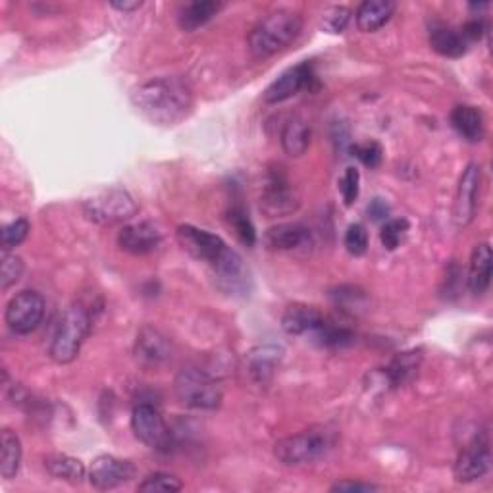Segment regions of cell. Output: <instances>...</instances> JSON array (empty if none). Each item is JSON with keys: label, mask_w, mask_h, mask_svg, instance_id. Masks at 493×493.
I'll use <instances>...</instances> for the list:
<instances>
[{"label": "cell", "mask_w": 493, "mask_h": 493, "mask_svg": "<svg viewBox=\"0 0 493 493\" xmlns=\"http://www.w3.org/2000/svg\"><path fill=\"white\" fill-rule=\"evenodd\" d=\"M47 302L41 293L25 289L12 297L6 307V324L16 336H30L41 326L45 319Z\"/></svg>", "instance_id": "obj_8"}, {"label": "cell", "mask_w": 493, "mask_h": 493, "mask_svg": "<svg viewBox=\"0 0 493 493\" xmlns=\"http://www.w3.org/2000/svg\"><path fill=\"white\" fill-rule=\"evenodd\" d=\"M302 30L299 12L289 8L272 10L249 33V50L257 60H267L292 45Z\"/></svg>", "instance_id": "obj_2"}, {"label": "cell", "mask_w": 493, "mask_h": 493, "mask_svg": "<svg viewBox=\"0 0 493 493\" xmlns=\"http://www.w3.org/2000/svg\"><path fill=\"white\" fill-rule=\"evenodd\" d=\"M21 464V441L16 432L3 429V455H0V474L4 480L16 478Z\"/></svg>", "instance_id": "obj_30"}, {"label": "cell", "mask_w": 493, "mask_h": 493, "mask_svg": "<svg viewBox=\"0 0 493 493\" xmlns=\"http://www.w3.org/2000/svg\"><path fill=\"white\" fill-rule=\"evenodd\" d=\"M43 464H45V471L50 476L56 480H64V482L72 486L83 484V480L87 478L85 464L80 459L70 457V455H64V453L47 455Z\"/></svg>", "instance_id": "obj_23"}, {"label": "cell", "mask_w": 493, "mask_h": 493, "mask_svg": "<svg viewBox=\"0 0 493 493\" xmlns=\"http://www.w3.org/2000/svg\"><path fill=\"white\" fill-rule=\"evenodd\" d=\"M351 153L355 155V157L364 164V166H369V168H378V166H380L382 157H384L382 147L378 145L376 141L353 145V147H351Z\"/></svg>", "instance_id": "obj_39"}, {"label": "cell", "mask_w": 493, "mask_h": 493, "mask_svg": "<svg viewBox=\"0 0 493 493\" xmlns=\"http://www.w3.org/2000/svg\"><path fill=\"white\" fill-rule=\"evenodd\" d=\"M137 469L132 461H123L112 455H100L91 464L89 482L95 489L108 491L132 482Z\"/></svg>", "instance_id": "obj_13"}, {"label": "cell", "mask_w": 493, "mask_h": 493, "mask_svg": "<svg viewBox=\"0 0 493 493\" xmlns=\"http://www.w3.org/2000/svg\"><path fill=\"white\" fill-rule=\"evenodd\" d=\"M143 6V3H139V0H133V3H112V8H116L120 12H133V10H139Z\"/></svg>", "instance_id": "obj_44"}, {"label": "cell", "mask_w": 493, "mask_h": 493, "mask_svg": "<svg viewBox=\"0 0 493 493\" xmlns=\"http://www.w3.org/2000/svg\"><path fill=\"white\" fill-rule=\"evenodd\" d=\"M389 214V207L386 205V202L382 199H374L370 202V207H369V217H372V220H382L386 218Z\"/></svg>", "instance_id": "obj_43"}, {"label": "cell", "mask_w": 493, "mask_h": 493, "mask_svg": "<svg viewBox=\"0 0 493 493\" xmlns=\"http://www.w3.org/2000/svg\"><path fill=\"white\" fill-rule=\"evenodd\" d=\"M380 486L370 484V482H353V480H344V482H337L330 488V491H378Z\"/></svg>", "instance_id": "obj_42"}, {"label": "cell", "mask_w": 493, "mask_h": 493, "mask_svg": "<svg viewBox=\"0 0 493 493\" xmlns=\"http://www.w3.org/2000/svg\"><path fill=\"white\" fill-rule=\"evenodd\" d=\"M174 389L178 399L189 409L217 411L222 404L220 384L205 370L187 366L175 376Z\"/></svg>", "instance_id": "obj_5"}, {"label": "cell", "mask_w": 493, "mask_h": 493, "mask_svg": "<svg viewBox=\"0 0 493 493\" xmlns=\"http://www.w3.org/2000/svg\"><path fill=\"white\" fill-rule=\"evenodd\" d=\"M489 464H491L489 438L486 432H480L463 447L457 461H455V466H453L455 480L461 484L476 482V480L486 476V472L489 471Z\"/></svg>", "instance_id": "obj_9"}, {"label": "cell", "mask_w": 493, "mask_h": 493, "mask_svg": "<svg viewBox=\"0 0 493 493\" xmlns=\"http://www.w3.org/2000/svg\"><path fill=\"white\" fill-rule=\"evenodd\" d=\"M83 214L98 225H114L132 220L137 214V205L125 189L110 187L83 200Z\"/></svg>", "instance_id": "obj_6"}, {"label": "cell", "mask_w": 493, "mask_h": 493, "mask_svg": "<svg viewBox=\"0 0 493 493\" xmlns=\"http://www.w3.org/2000/svg\"><path fill=\"white\" fill-rule=\"evenodd\" d=\"M339 193L345 207H353L361 193V174L357 168H347L339 180Z\"/></svg>", "instance_id": "obj_36"}, {"label": "cell", "mask_w": 493, "mask_h": 493, "mask_svg": "<svg viewBox=\"0 0 493 493\" xmlns=\"http://www.w3.org/2000/svg\"><path fill=\"white\" fill-rule=\"evenodd\" d=\"M429 45H432L438 55L446 58H461L466 55V48H469V43L464 41L461 31L447 28V25L432 28V31H429Z\"/></svg>", "instance_id": "obj_27"}, {"label": "cell", "mask_w": 493, "mask_h": 493, "mask_svg": "<svg viewBox=\"0 0 493 493\" xmlns=\"http://www.w3.org/2000/svg\"><path fill=\"white\" fill-rule=\"evenodd\" d=\"M316 80L312 62H301V64L285 70L280 78L268 85L264 91V100L268 105L284 103V100L299 95L302 89H310L312 81Z\"/></svg>", "instance_id": "obj_14"}, {"label": "cell", "mask_w": 493, "mask_h": 493, "mask_svg": "<svg viewBox=\"0 0 493 493\" xmlns=\"http://www.w3.org/2000/svg\"><path fill=\"white\" fill-rule=\"evenodd\" d=\"M222 3H214V0H195V3H187L182 6L178 23L180 28L187 33H193L202 25H207L214 16L222 10Z\"/></svg>", "instance_id": "obj_25"}, {"label": "cell", "mask_w": 493, "mask_h": 493, "mask_svg": "<svg viewBox=\"0 0 493 493\" xmlns=\"http://www.w3.org/2000/svg\"><path fill=\"white\" fill-rule=\"evenodd\" d=\"M135 353L141 361L158 364L172 357V344L166 336H164L160 330H157V327L145 326L141 327V332L137 334Z\"/></svg>", "instance_id": "obj_17"}, {"label": "cell", "mask_w": 493, "mask_h": 493, "mask_svg": "<svg viewBox=\"0 0 493 493\" xmlns=\"http://www.w3.org/2000/svg\"><path fill=\"white\" fill-rule=\"evenodd\" d=\"M309 230L302 224H277L264 235V243L274 251H293L309 242Z\"/></svg>", "instance_id": "obj_21"}, {"label": "cell", "mask_w": 493, "mask_h": 493, "mask_svg": "<svg viewBox=\"0 0 493 493\" xmlns=\"http://www.w3.org/2000/svg\"><path fill=\"white\" fill-rule=\"evenodd\" d=\"M23 274V260L18 255H12V252H4L3 255V272H0V282H3V292L10 289L14 284L20 282Z\"/></svg>", "instance_id": "obj_37"}, {"label": "cell", "mask_w": 493, "mask_h": 493, "mask_svg": "<svg viewBox=\"0 0 493 493\" xmlns=\"http://www.w3.org/2000/svg\"><path fill=\"white\" fill-rule=\"evenodd\" d=\"M451 125L463 139L471 143L482 141L486 135V123L480 108L472 105H459L451 112Z\"/></svg>", "instance_id": "obj_18"}, {"label": "cell", "mask_w": 493, "mask_h": 493, "mask_svg": "<svg viewBox=\"0 0 493 493\" xmlns=\"http://www.w3.org/2000/svg\"><path fill=\"white\" fill-rule=\"evenodd\" d=\"M175 237H178L185 252H189L197 260L208 262L210 267L227 251V245L220 235L200 230V227H195L191 224L180 225L178 232H175Z\"/></svg>", "instance_id": "obj_12"}, {"label": "cell", "mask_w": 493, "mask_h": 493, "mask_svg": "<svg viewBox=\"0 0 493 493\" xmlns=\"http://www.w3.org/2000/svg\"><path fill=\"white\" fill-rule=\"evenodd\" d=\"M227 222H230L235 235L242 239L247 247H252L257 243V230H255V225H252L249 214L245 212L243 207L237 205V207H232L230 210H227Z\"/></svg>", "instance_id": "obj_31"}, {"label": "cell", "mask_w": 493, "mask_h": 493, "mask_svg": "<svg viewBox=\"0 0 493 493\" xmlns=\"http://www.w3.org/2000/svg\"><path fill=\"white\" fill-rule=\"evenodd\" d=\"M324 320L326 316L314 307L292 305L287 307V310L282 316V327L289 336H305L314 332Z\"/></svg>", "instance_id": "obj_19"}, {"label": "cell", "mask_w": 493, "mask_h": 493, "mask_svg": "<svg viewBox=\"0 0 493 493\" xmlns=\"http://www.w3.org/2000/svg\"><path fill=\"white\" fill-rule=\"evenodd\" d=\"M31 232V224L28 218H16L3 227V251L8 252L21 245Z\"/></svg>", "instance_id": "obj_33"}, {"label": "cell", "mask_w": 493, "mask_h": 493, "mask_svg": "<svg viewBox=\"0 0 493 493\" xmlns=\"http://www.w3.org/2000/svg\"><path fill=\"white\" fill-rule=\"evenodd\" d=\"M133 106L157 125H178L193 108V91L180 75L153 78L132 91Z\"/></svg>", "instance_id": "obj_1"}, {"label": "cell", "mask_w": 493, "mask_h": 493, "mask_svg": "<svg viewBox=\"0 0 493 493\" xmlns=\"http://www.w3.org/2000/svg\"><path fill=\"white\" fill-rule=\"evenodd\" d=\"M351 21V10L347 6H332L322 14V30L326 33H344Z\"/></svg>", "instance_id": "obj_35"}, {"label": "cell", "mask_w": 493, "mask_h": 493, "mask_svg": "<svg viewBox=\"0 0 493 493\" xmlns=\"http://www.w3.org/2000/svg\"><path fill=\"white\" fill-rule=\"evenodd\" d=\"M469 289L474 295H482L488 292L491 284V249L488 243H478L471 257L469 268Z\"/></svg>", "instance_id": "obj_24"}, {"label": "cell", "mask_w": 493, "mask_h": 493, "mask_svg": "<svg viewBox=\"0 0 493 493\" xmlns=\"http://www.w3.org/2000/svg\"><path fill=\"white\" fill-rule=\"evenodd\" d=\"M183 489V482L180 478L168 472H155L143 478V482L137 486V491L141 493H175Z\"/></svg>", "instance_id": "obj_32"}, {"label": "cell", "mask_w": 493, "mask_h": 493, "mask_svg": "<svg viewBox=\"0 0 493 493\" xmlns=\"http://www.w3.org/2000/svg\"><path fill=\"white\" fill-rule=\"evenodd\" d=\"M284 357V349L277 345H260L251 351L249 357V372L257 384H268L274 376L277 364Z\"/></svg>", "instance_id": "obj_22"}, {"label": "cell", "mask_w": 493, "mask_h": 493, "mask_svg": "<svg viewBox=\"0 0 493 493\" xmlns=\"http://www.w3.org/2000/svg\"><path fill=\"white\" fill-rule=\"evenodd\" d=\"M162 243V234L153 222H135L123 225L118 234L122 251L135 257H145L155 252Z\"/></svg>", "instance_id": "obj_16"}, {"label": "cell", "mask_w": 493, "mask_h": 493, "mask_svg": "<svg viewBox=\"0 0 493 493\" xmlns=\"http://www.w3.org/2000/svg\"><path fill=\"white\" fill-rule=\"evenodd\" d=\"M336 444V432L326 426H314L302 432L277 441L274 446V457L285 466L310 464L322 459Z\"/></svg>", "instance_id": "obj_4"}, {"label": "cell", "mask_w": 493, "mask_h": 493, "mask_svg": "<svg viewBox=\"0 0 493 493\" xmlns=\"http://www.w3.org/2000/svg\"><path fill=\"white\" fill-rule=\"evenodd\" d=\"M397 4L391 0H366L357 8V25L364 33H374L395 14Z\"/></svg>", "instance_id": "obj_20"}, {"label": "cell", "mask_w": 493, "mask_h": 493, "mask_svg": "<svg viewBox=\"0 0 493 493\" xmlns=\"http://www.w3.org/2000/svg\"><path fill=\"white\" fill-rule=\"evenodd\" d=\"M93 327V312L85 302H73L62 316L50 344V359L58 364H70L78 359L87 336Z\"/></svg>", "instance_id": "obj_3"}, {"label": "cell", "mask_w": 493, "mask_h": 493, "mask_svg": "<svg viewBox=\"0 0 493 493\" xmlns=\"http://www.w3.org/2000/svg\"><path fill=\"white\" fill-rule=\"evenodd\" d=\"M332 297L337 302V307L341 309L359 307V302L364 301V293L359 292L357 287H339L336 293H332Z\"/></svg>", "instance_id": "obj_40"}, {"label": "cell", "mask_w": 493, "mask_h": 493, "mask_svg": "<svg viewBox=\"0 0 493 493\" xmlns=\"http://www.w3.org/2000/svg\"><path fill=\"white\" fill-rule=\"evenodd\" d=\"M132 429L135 438L150 449L162 451L170 446V429L153 404H137L132 412Z\"/></svg>", "instance_id": "obj_11"}, {"label": "cell", "mask_w": 493, "mask_h": 493, "mask_svg": "<svg viewBox=\"0 0 493 493\" xmlns=\"http://www.w3.org/2000/svg\"><path fill=\"white\" fill-rule=\"evenodd\" d=\"M218 285L225 293H247L249 292V270L237 251L227 247L224 255L212 264Z\"/></svg>", "instance_id": "obj_15"}, {"label": "cell", "mask_w": 493, "mask_h": 493, "mask_svg": "<svg viewBox=\"0 0 493 493\" xmlns=\"http://www.w3.org/2000/svg\"><path fill=\"white\" fill-rule=\"evenodd\" d=\"M309 336L312 337L314 344H319L320 347H327V349L347 347L353 344V341H355V334H353L349 327L339 326L327 319Z\"/></svg>", "instance_id": "obj_29"}, {"label": "cell", "mask_w": 493, "mask_h": 493, "mask_svg": "<svg viewBox=\"0 0 493 493\" xmlns=\"http://www.w3.org/2000/svg\"><path fill=\"white\" fill-rule=\"evenodd\" d=\"M421 362H422L421 351L401 353V355H397L394 361H391V364L386 369V376H387L389 384L394 387L409 384L412 378L419 374Z\"/></svg>", "instance_id": "obj_28"}, {"label": "cell", "mask_w": 493, "mask_h": 493, "mask_svg": "<svg viewBox=\"0 0 493 493\" xmlns=\"http://www.w3.org/2000/svg\"><path fill=\"white\" fill-rule=\"evenodd\" d=\"M260 207L270 218L287 217V214L299 208V195L293 183L289 182L284 168L274 166L267 172V178H264L262 185Z\"/></svg>", "instance_id": "obj_7"}, {"label": "cell", "mask_w": 493, "mask_h": 493, "mask_svg": "<svg viewBox=\"0 0 493 493\" xmlns=\"http://www.w3.org/2000/svg\"><path fill=\"white\" fill-rule=\"evenodd\" d=\"M486 33V23L482 20H471L464 23V28L461 30V35L464 37V41H480L482 35Z\"/></svg>", "instance_id": "obj_41"}, {"label": "cell", "mask_w": 493, "mask_h": 493, "mask_svg": "<svg viewBox=\"0 0 493 493\" xmlns=\"http://www.w3.org/2000/svg\"><path fill=\"white\" fill-rule=\"evenodd\" d=\"M480 191H482V168L472 162L464 168L459 180L457 195H455L453 220L459 227H466L476 218Z\"/></svg>", "instance_id": "obj_10"}, {"label": "cell", "mask_w": 493, "mask_h": 493, "mask_svg": "<svg viewBox=\"0 0 493 493\" xmlns=\"http://www.w3.org/2000/svg\"><path fill=\"white\" fill-rule=\"evenodd\" d=\"M345 249L353 257H362L369 249V232L362 224H351L345 232Z\"/></svg>", "instance_id": "obj_38"}, {"label": "cell", "mask_w": 493, "mask_h": 493, "mask_svg": "<svg viewBox=\"0 0 493 493\" xmlns=\"http://www.w3.org/2000/svg\"><path fill=\"white\" fill-rule=\"evenodd\" d=\"M310 125L305 118H289L282 130V147L289 157H302L310 145Z\"/></svg>", "instance_id": "obj_26"}, {"label": "cell", "mask_w": 493, "mask_h": 493, "mask_svg": "<svg viewBox=\"0 0 493 493\" xmlns=\"http://www.w3.org/2000/svg\"><path fill=\"white\" fill-rule=\"evenodd\" d=\"M407 232H409V222L404 218H394V220L386 222L384 227H382V232H380L382 245L387 251H395L401 245L403 237L407 235Z\"/></svg>", "instance_id": "obj_34"}]
</instances>
